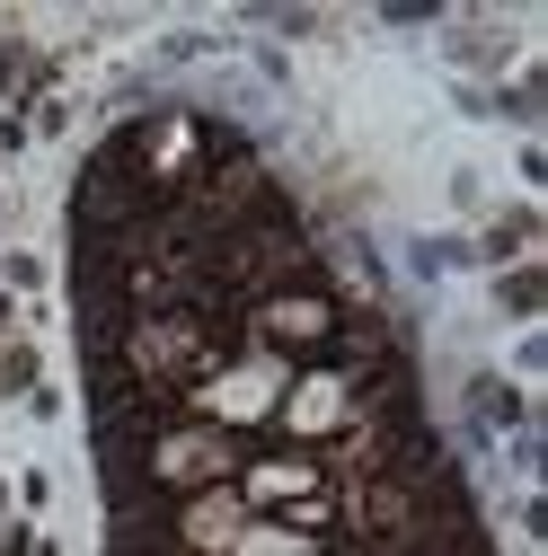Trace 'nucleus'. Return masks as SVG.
<instances>
[{"label":"nucleus","mask_w":548,"mask_h":556,"mask_svg":"<svg viewBox=\"0 0 548 556\" xmlns=\"http://www.w3.org/2000/svg\"><path fill=\"white\" fill-rule=\"evenodd\" d=\"M496 301H505L513 318H539V309H548V256H531V265H505V274H496Z\"/></svg>","instance_id":"11"},{"label":"nucleus","mask_w":548,"mask_h":556,"mask_svg":"<svg viewBox=\"0 0 548 556\" xmlns=\"http://www.w3.org/2000/svg\"><path fill=\"white\" fill-rule=\"evenodd\" d=\"M45 389V354H36V336H0V397H36Z\"/></svg>","instance_id":"10"},{"label":"nucleus","mask_w":548,"mask_h":556,"mask_svg":"<svg viewBox=\"0 0 548 556\" xmlns=\"http://www.w3.org/2000/svg\"><path fill=\"white\" fill-rule=\"evenodd\" d=\"M10 495H18V513L36 521V513L53 504V477H45V468H27V477H10Z\"/></svg>","instance_id":"14"},{"label":"nucleus","mask_w":548,"mask_h":556,"mask_svg":"<svg viewBox=\"0 0 548 556\" xmlns=\"http://www.w3.org/2000/svg\"><path fill=\"white\" fill-rule=\"evenodd\" d=\"M477 256L487 265H531L539 256V203H505V213L477 230Z\"/></svg>","instance_id":"8"},{"label":"nucleus","mask_w":548,"mask_h":556,"mask_svg":"<svg viewBox=\"0 0 548 556\" xmlns=\"http://www.w3.org/2000/svg\"><path fill=\"white\" fill-rule=\"evenodd\" d=\"M354 406H363V380L346 363H301L284 406H274V433H284V451H327L354 425Z\"/></svg>","instance_id":"4"},{"label":"nucleus","mask_w":548,"mask_h":556,"mask_svg":"<svg viewBox=\"0 0 548 556\" xmlns=\"http://www.w3.org/2000/svg\"><path fill=\"white\" fill-rule=\"evenodd\" d=\"M239 459H248V442L222 433V425H203V415H169V425L142 433V485H151L160 504L203 495V485H231Z\"/></svg>","instance_id":"2"},{"label":"nucleus","mask_w":548,"mask_h":556,"mask_svg":"<svg viewBox=\"0 0 548 556\" xmlns=\"http://www.w3.org/2000/svg\"><path fill=\"white\" fill-rule=\"evenodd\" d=\"M327 556H363V547H327Z\"/></svg>","instance_id":"15"},{"label":"nucleus","mask_w":548,"mask_h":556,"mask_svg":"<svg viewBox=\"0 0 548 556\" xmlns=\"http://www.w3.org/2000/svg\"><path fill=\"white\" fill-rule=\"evenodd\" d=\"M231 556H327V539H310V530H292V521H257V513H248V530L231 539Z\"/></svg>","instance_id":"9"},{"label":"nucleus","mask_w":548,"mask_h":556,"mask_svg":"<svg viewBox=\"0 0 548 556\" xmlns=\"http://www.w3.org/2000/svg\"><path fill=\"white\" fill-rule=\"evenodd\" d=\"M231 495L257 513V521H292L301 504H319L327 495V477H319V451H248L239 459V477H231Z\"/></svg>","instance_id":"5"},{"label":"nucleus","mask_w":548,"mask_h":556,"mask_svg":"<svg viewBox=\"0 0 548 556\" xmlns=\"http://www.w3.org/2000/svg\"><path fill=\"white\" fill-rule=\"evenodd\" d=\"M0 98H10V115L36 106V98H62V53L27 45L18 18H0Z\"/></svg>","instance_id":"7"},{"label":"nucleus","mask_w":548,"mask_h":556,"mask_svg":"<svg viewBox=\"0 0 548 556\" xmlns=\"http://www.w3.org/2000/svg\"><path fill=\"white\" fill-rule=\"evenodd\" d=\"M292 371H301V363L265 354V344H231V354L186 389V415H203V425H222V433H239V442H248V433H265V425H274V406H284Z\"/></svg>","instance_id":"1"},{"label":"nucleus","mask_w":548,"mask_h":556,"mask_svg":"<svg viewBox=\"0 0 548 556\" xmlns=\"http://www.w3.org/2000/svg\"><path fill=\"white\" fill-rule=\"evenodd\" d=\"M469 406H487V433H522V389L513 380H469Z\"/></svg>","instance_id":"12"},{"label":"nucleus","mask_w":548,"mask_h":556,"mask_svg":"<svg viewBox=\"0 0 548 556\" xmlns=\"http://www.w3.org/2000/svg\"><path fill=\"white\" fill-rule=\"evenodd\" d=\"M336 327H346V301H336L327 283H292V292H265V301H248L239 344H265V354L301 363V354H319V344H336Z\"/></svg>","instance_id":"3"},{"label":"nucleus","mask_w":548,"mask_h":556,"mask_svg":"<svg viewBox=\"0 0 548 556\" xmlns=\"http://www.w3.org/2000/svg\"><path fill=\"white\" fill-rule=\"evenodd\" d=\"M151 521H160V556H231V539L248 530V504L231 485H203V495L160 504Z\"/></svg>","instance_id":"6"},{"label":"nucleus","mask_w":548,"mask_h":556,"mask_svg":"<svg viewBox=\"0 0 548 556\" xmlns=\"http://www.w3.org/2000/svg\"><path fill=\"white\" fill-rule=\"evenodd\" d=\"M0 292H45V256L10 248V256H0Z\"/></svg>","instance_id":"13"}]
</instances>
